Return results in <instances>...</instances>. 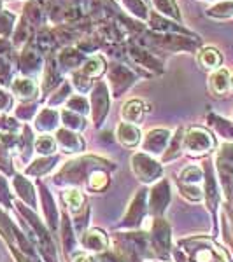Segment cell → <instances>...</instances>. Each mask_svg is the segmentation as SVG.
I'll use <instances>...</instances> for the list:
<instances>
[{
    "label": "cell",
    "instance_id": "obj_3",
    "mask_svg": "<svg viewBox=\"0 0 233 262\" xmlns=\"http://www.w3.org/2000/svg\"><path fill=\"white\" fill-rule=\"evenodd\" d=\"M118 133H120L121 142L126 143V145H135V143L139 142V138H141L139 129H135L133 126H130V124H121Z\"/></svg>",
    "mask_w": 233,
    "mask_h": 262
},
{
    "label": "cell",
    "instance_id": "obj_9",
    "mask_svg": "<svg viewBox=\"0 0 233 262\" xmlns=\"http://www.w3.org/2000/svg\"><path fill=\"white\" fill-rule=\"evenodd\" d=\"M105 182H107V179H105L104 173H95V175L91 177L90 185H91V189H100L105 185Z\"/></svg>",
    "mask_w": 233,
    "mask_h": 262
},
{
    "label": "cell",
    "instance_id": "obj_5",
    "mask_svg": "<svg viewBox=\"0 0 233 262\" xmlns=\"http://www.w3.org/2000/svg\"><path fill=\"white\" fill-rule=\"evenodd\" d=\"M63 200H65L67 205L70 206L72 212H77L83 205V196L79 191H67L65 194H63Z\"/></svg>",
    "mask_w": 233,
    "mask_h": 262
},
{
    "label": "cell",
    "instance_id": "obj_11",
    "mask_svg": "<svg viewBox=\"0 0 233 262\" xmlns=\"http://www.w3.org/2000/svg\"><path fill=\"white\" fill-rule=\"evenodd\" d=\"M230 86H231V88H233V77H231V79H230Z\"/></svg>",
    "mask_w": 233,
    "mask_h": 262
},
{
    "label": "cell",
    "instance_id": "obj_7",
    "mask_svg": "<svg viewBox=\"0 0 233 262\" xmlns=\"http://www.w3.org/2000/svg\"><path fill=\"white\" fill-rule=\"evenodd\" d=\"M210 14H214V16H233V2L221 4V6L214 7Z\"/></svg>",
    "mask_w": 233,
    "mask_h": 262
},
{
    "label": "cell",
    "instance_id": "obj_2",
    "mask_svg": "<svg viewBox=\"0 0 233 262\" xmlns=\"http://www.w3.org/2000/svg\"><path fill=\"white\" fill-rule=\"evenodd\" d=\"M210 86H212L214 93H218V95H223V93H226L228 86H230V77H228V70H218L216 74L210 77Z\"/></svg>",
    "mask_w": 233,
    "mask_h": 262
},
{
    "label": "cell",
    "instance_id": "obj_10",
    "mask_svg": "<svg viewBox=\"0 0 233 262\" xmlns=\"http://www.w3.org/2000/svg\"><path fill=\"white\" fill-rule=\"evenodd\" d=\"M75 262H91V259L88 255H77L75 257Z\"/></svg>",
    "mask_w": 233,
    "mask_h": 262
},
{
    "label": "cell",
    "instance_id": "obj_8",
    "mask_svg": "<svg viewBox=\"0 0 233 262\" xmlns=\"http://www.w3.org/2000/svg\"><path fill=\"white\" fill-rule=\"evenodd\" d=\"M104 63H102L100 58H96V60H91L90 63L86 65V69H84V72H88V74H91V75H99L102 70H104Z\"/></svg>",
    "mask_w": 233,
    "mask_h": 262
},
{
    "label": "cell",
    "instance_id": "obj_6",
    "mask_svg": "<svg viewBox=\"0 0 233 262\" xmlns=\"http://www.w3.org/2000/svg\"><path fill=\"white\" fill-rule=\"evenodd\" d=\"M37 150L42 152V154H49V152L54 150V140L51 137H41L37 140Z\"/></svg>",
    "mask_w": 233,
    "mask_h": 262
},
{
    "label": "cell",
    "instance_id": "obj_1",
    "mask_svg": "<svg viewBox=\"0 0 233 262\" xmlns=\"http://www.w3.org/2000/svg\"><path fill=\"white\" fill-rule=\"evenodd\" d=\"M198 60H200V63L205 67V69L214 70V69H218V67L221 65V54H219V51L214 49V48H205L200 53Z\"/></svg>",
    "mask_w": 233,
    "mask_h": 262
},
{
    "label": "cell",
    "instance_id": "obj_4",
    "mask_svg": "<svg viewBox=\"0 0 233 262\" xmlns=\"http://www.w3.org/2000/svg\"><path fill=\"white\" fill-rule=\"evenodd\" d=\"M123 116H125V119L130 122L139 121L142 116V103L141 101H135V100L130 101V103H126L125 111H123Z\"/></svg>",
    "mask_w": 233,
    "mask_h": 262
}]
</instances>
